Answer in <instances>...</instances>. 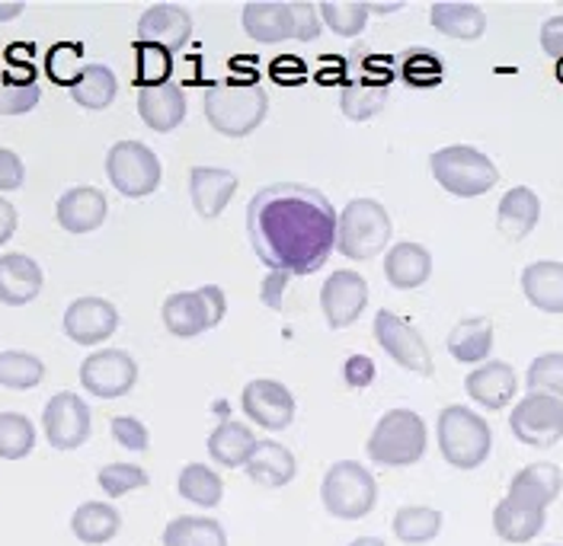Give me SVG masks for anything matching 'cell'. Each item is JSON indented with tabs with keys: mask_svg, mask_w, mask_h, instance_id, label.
<instances>
[{
	"mask_svg": "<svg viewBox=\"0 0 563 546\" xmlns=\"http://www.w3.org/2000/svg\"><path fill=\"white\" fill-rule=\"evenodd\" d=\"M368 10H378V13H394V10H400V3H368Z\"/></svg>",
	"mask_w": 563,
	"mask_h": 546,
	"instance_id": "6f0895ef",
	"label": "cell"
},
{
	"mask_svg": "<svg viewBox=\"0 0 563 546\" xmlns=\"http://www.w3.org/2000/svg\"><path fill=\"white\" fill-rule=\"evenodd\" d=\"M45 377V365L30 352H0V387L33 390Z\"/></svg>",
	"mask_w": 563,
	"mask_h": 546,
	"instance_id": "ab89813d",
	"label": "cell"
},
{
	"mask_svg": "<svg viewBox=\"0 0 563 546\" xmlns=\"http://www.w3.org/2000/svg\"><path fill=\"white\" fill-rule=\"evenodd\" d=\"M330 199L311 186L276 182L260 189L246 205V234L269 272L314 275L336 246Z\"/></svg>",
	"mask_w": 563,
	"mask_h": 546,
	"instance_id": "6da1fadb",
	"label": "cell"
},
{
	"mask_svg": "<svg viewBox=\"0 0 563 546\" xmlns=\"http://www.w3.org/2000/svg\"><path fill=\"white\" fill-rule=\"evenodd\" d=\"M288 272H269L263 278V291H260V298H263V304L273 310H282V298H285V288H288Z\"/></svg>",
	"mask_w": 563,
	"mask_h": 546,
	"instance_id": "db71d44e",
	"label": "cell"
},
{
	"mask_svg": "<svg viewBox=\"0 0 563 546\" xmlns=\"http://www.w3.org/2000/svg\"><path fill=\"white\" fill-rule=\"evenodd\" d=\"M109 202L100 189L93 186H74L68 189L58 205H55V218L68 234H93L97 227H103Z\"/></svg>",
	"mask_w": 563,
	"mask_h": 546,
	"instance_id": "44dd1931",
	"label": "cell"
},
{
	"mask_svg": "<svg viewBox=\"0 0 563 546\" xmlns=\"http://www.w3.org/2000/svg\"><path fill=\"white\" fill-rule=\"evenodd\" d=\"M563 489V473L558 464L551 460H538V464H528L522 467L512 482H509V499L534 509V512H548L551 502H558Z\"/></svg>",
	"mask_w": 563,
	"mask_h": 546,
	"instance_id": "d6986e66",
	"label": "cell"
},
{
	"mask_svg": "<svg viewBox=\"0 0 563 546\" xmlns=\"http://www.w3.org/2000/svg\"><path fill=\"white\" fill-rule=\"evenodd\" d=\"M365 304H368V281L352 269L333 272L320 288V310L330 330L352 326L362 316Z\"/></svg>",
	"mask_w": 563,
	"mask_h": 546,
	"instance_id": "9a60e30c",
	"label": "cell"
},
{
	"mask_svg": "<svg viewBox=\"0 0 563 546\" xmlns=\"http://www.w3.org/2000/svg\"><path fill=\"white\" fill-rule=\"evenodd\" d=\"M35 447V425L23 412H0V457L23 460Z\"/></svg>",
	"mask_w": 563,
	"mask_h": 546,
	"instance_id": "f35d334b",
	"label": "cell"
},
{
	"mask_svg": "<svg viewBox=\"0 0 563 546\" xmlns=\"http://www.w3.org/2000/svg\"><path fill=\"white\" fill-rule=\"evenodd\" d=\"M141 122L154 132H174L186 119V93L176 83L141 87L139 90Z\"/></svg>",
	"mask_w": 563,
	"mask_h": 546,
	"instance_id": "cb8c5ba5",
	"label": "cell"
},
{
	"mask_svg": "<svg viewBox=\"0 0 563 546\" xmlns=\"http://www.w3.org/2000/svg\"><path fill=\"white\" fill-rule=\"evenodd\" d=\"M317 13L333 33L346 35V38L362 33L368 23V3H358V0H323Z\"/></svg>",
	"mask_w": 563,
	"mask_h": 546,
	"instance_id": "60d3db41",
	"label": "cell"
},
{
	"mask_svg": "<svg viewBox=\"0 0 563 546\" xmlns=\"http://www.w3.org/2000/svg\"><path fill=\"white\" fill-rule=\"evenodd\" d=\"M38 97L42 93H38L35 80L0 70V115H26L38 105Z\"/></svg>",
	"mask_w": 563,
	"mask_h": 546,
	"instance_id": "ee69618b",
	"label": "cell"
},
{
	"mask_svg": "<svg viewBox=\"0 0 563 546\" xmlns=\"http://www.w3.org/2000/svg\"><path fill=\"white\" fill-rule=\"evenodd\" d=\"M522 291L531 308L544 310V313H563V263L544 259V263L526 266Z\"/></svg>",
	"mask_w": 563,
	"mask_h": 546,
	"instance_id": "1f68e13d",
	"label": "cell"
},
{
	"mask_svg": "<svg viewBox=\"0 0 563 546\" xmlns=\"http://www.w3.org/2000/svg\"><path fill=\"white\" fill-rule=\"evenodd\" d=\"M23 182H26V167H23V160H20L13 151L0 147V192H13V189H20Z\"/></svg>",
	"mask_w": 563,
	"mask_h": 546,
	"instance_id": "f907efd6",
	"label": "cell"
},
{
	"mask_svg": "<svg viewBox=\"0 0 563 546\" xmlns=\"http://www.w3.org/2000/svg\"><path fill=\"white\" fill-rule=\"evenodd\" d=\"M390 243V214L375 199H352L336 221V249L352 259H375Z\"/></svg>",
	"mask_w": 563,
	"mask_h": 546,
	"instance_id": "52a82bcc",
	"label": "cell"
},
{
	"mask_svg": "<svg viewBox=\"0 0 563 546\" xmlns=\"http://www.w3.org/2000/svg\"><path fill=\"white\" fill-rule=\"evenodd\" d=\"M516 387H519V380H516V371L506 365V361H484V365H477L471 375L464 377V390H467V397L477 403V406H484V410L499 412L506 410L509 403H512V397H516Z\"/></svg>",
	"mask_w": 563,
	"mask_h": 546,
	"instance_id": "ffe728a7",
	"label": "cell"
},
{
	"mask_svg": "<svg viewBox=\"0 0 563 546\" xmlns=\"http://www.w3.org/2000/svg\"><path fill=\"white\" fill-rule=\"evenodd\" d=\"M45 438L55 450H77L90 438V406L77 393H55L42 410Z\"/></svg>",
	"mask_w": 563,
	"mask_h": 546,
	"instance_id": "5bb4252c",
	"label": "cell"
},
{
	"mask_svg": "<svg viewBox=\"0 0 563 546\" xmlns=\"http://www.w3.org/2000/svg\"><path fill=\"white\" fill-rule=\"evenodd\" d=\"M224 291L218 285H206L199 291H179L164 301V326L179 336V339H192L202 336L206 330H214L224 320Z\"/></svg>",
	"mask_w": 563,
	"mask_h": 546,
	"instance_id": "30bf717a",
	"label": "cell"
},
{
	"mask_svg": "<svg viewBox=\"0 0 563 546\" xmlns=\"http://www.w3.org/2000/svg\"><path fill=\"white\" fill-rule=\"evenodd\" d=\"M97 482H100L106 495L119 499V495H129L132 489H144L151 479L139 464H106L103 470L97 473Z\"/></svg>",
	"mask_w": 563,
	"mask_h": 546,
	"instance_id": "7dc6e473",
	"label": "cell"
},
{
	"mask_svg": "<svg viewBox=\"0 0 563 546\" xmlns=\"http://www.w3.org/2000/svg\"><path fill=\"white\" fill-rule=\"evenodd\" d=\"M122 531V514L106 502H84L70 514V534L87 546L109 544Z\"/></svg>",
	"mask_w": 563,
	"mask_h": 546,
	"instance_id": "836d02e7",
	"label": "cell"
},
{
	"mask_svg": "<svg viewBox=\"0 0 563 546\" xmlns=\"http://www.w3.org/2000/svg\"><path fill=\"white\" fill-rule=\"evenodd\" d=\"M375 342L385 348L387 355L410 375L432 377V355L429 345L422 342V336L407 323L400 320L394 310H378L375 316Z\"/></svg>",
	"mask_w": 563,
	"mask_h": 546,
	"instance_id": "7c38bea8",
	"label": "cell"
},
{
	"mask_svg": "<svg viewBox=\"0 0 563 546\" xmlns=\"http://www.w3.org/2000/svg\"><path fill=\"white\" fill-rule=\"evenodd\" d=\"M400 74L410 87L429 90V87H439V80H442V62H439V55H432L426 48H413L404 55Z\"/></svg>",
	"mask_w": 563,
	"mask_h": 546,
	"instance_id": "bcb514c9",
	"label": "cell"
},
{
	"mask_svg": "<svg viewBox=\"0 0 563 546\" xmlns=\"http://www.w3.org/2000/svg\"><path fill=\"white\" fill-rule=\"evenodd\" d=\"M161 160L141 141H119L106 154V176L125 199H144L161 186Z\"/></svg>",
	"mask_w": 563,
	"mask_h": 546,
	"instance_id": "9c48e42d",
	"label": "cell"
},
{
	"mask_svg": "<svg viewBox=\"0 0 563 546\" xmlns=\"http://www.w3.org/2000/svg\"><path fill=\"white\" fill-rule=\"evenodd\" d=\"M429 167L435 182L452 192L457 199H477V196H487L493 186L499 182V170L490 157L471 144H452V147H442L429 157Z\"/></svg>",
	"mask_w": 563,
	"mask_h": 546,
	"instance_id": "5b68a950",
	"label": "cell"
},
{
	"mask_svg": "<svg viewBox=\"0 0 563 546\" xmlns=\"http://www.w3.org/2000/svg\"><path fill=\"white\" fill-rule=\"evenodd\" d=\"M528 393H544V397H554L563 403V355L561 352H548V355H538L531 365H528L526 375Z\"/></svg>",
	"mask_w": 563,
	"mask_h": 546,
	"instance_id": "7bdbcfd3",
	"label": "cell"
},
{
	"mask_svg": "<svg viewBox=\"0 0 563 546\" xmlns=\"http://www.w3.org/2000/svg\"><path fill=\"white\" fill-rule=\"evenodd\" d=\"M320 502L327 514L336 521H362L378 505V482L375 477L355 464V460H336L320 482Z\"/></svg>",
	"mask_w": 563,
	"mask_h": 546,
	"instance_id": "8992f818",
	"label": "cell"
},
{
	"mask_svg": "<svg viewBox=\"0 0 563 546\" xmlns=\"http://www.w3.org/2000/svg\"><path fill=\"white\" fill-rule=\"evenodd\" d=\"M350 65V77L343 80V90H340V109L343 115L352 122H365L372 115H378L387 103V93H390V58H375L368 52H355Z\"/></svg>",
	"mask_w": 563,
	"mask_h": 546,
	"instance_id": "ba28073f",
	"label": "cell"
},
{
	"mask_svg": "<svg viewBox=\"0 0 563 546\" xmlns=\"http://www.w3.org/2000/svg\"><path fill=\"white\" fill-rule=\"evenodd\" d=\"M16 234V208L0 199V246Z\"/></svg>",
	"mask_w": 563,
	"mask_h": 546,
	"instance_id": "11a10c76",
	"label": "cell"
},
{
	"mask_svg": "<svg viewBox=\"0 0 563 546\" xmlns=\"http://www.w3.org/2000/svg\"><path fill=\"white\" fill-rule=\"evenodd\" d=\"M509 432L526 447H554L563 438V403L544 393H526L509 415Z\"/></svg>",
	"mask_w": 563,
	"mask_h": 546,
	"instance_id": "8fae6325",
	"label": "cell"
},
{
	"mask_svg": "<svg viewBox=\"0 0 563 546\" xmlns=\"http://www.w3.org/2000/svg\"><path fill=\"white\" fill-rule=\"evenodd\" d=\"M449 355L457 365H484L490 361L493 352V323L490 316H467L455 323L449 333Z\"/></svg>",
	"mask_w": 563,
	"mask_h": 546,
	"instance_id": "4dcf8cb0",
	"label": "cell"
},
{
	"mask_svg": "<svg viewBox=\"0 0 563 546\" xmlns=\"http://www.w3.org/2000/svg\"><path fill=\"white\" fill-rule=\"evenodd\" d=\"M253 447H256V435L244 422L224 419V422H218L211 428L209 457L218 467H224V470L244 467L246 460H250V454H253Z\"/></svg>",
	"mask_w": 563,
	"mask_h": 546,
	"instance_id": "f546056e",
	"label": "cell"
},
{
	"mask_svg": "<svg viewBox=\"0 0 563 546\" xmlns=\"http://www.w3.org/2000/svg\"><path fill=\"white\" fill-rule=\"evenodd\" d=\"M246 477L256 486H266V489H279L288 486L295 473H298V464H295V454L279 442H256L250 460L244 464Z\"/></svg>",
	"mask_w": 563,
	"mask_h": 546,
	"instance_id": "4316f807",
	"label": "cell"
},
{
	"mask_svg": "<svg viewBox=\"0 0 563 546\" xmlns=\"http://www.w3.org/2000/svg\"><path fill=\"white\" fill-rule=\"evenodd\" d=\"M119 326V310L103 298H77L65 310V333L77 345H100Z\"/></svg>",
	"mask_w": 563,
	"mask_h": 546,
	"instance_id": "e0dca14e",
	"label": "cell"
},
{
	"mask_svg": "<svg viewBox=\"0 0 563 546\" xmlns=\"http://www.w3.org/2000/svg\"><path fill=\"white\" fill-rule=\"evenodd\" d=\"M192 35V16L176 3H151L139 20V38L147 45H161L167 52H179Z\"/></svg>",
	"mask_w": 563,
	"mask_h": 546,
	"instance_id": "ac0fdd59",
	"label": "cell"
},
{
	"mask_svg": "<svg viewBox=\"0 0 563 546\" xmlns=\"http://www.w3.org/2000/svg\"><path fill=\"white\" fill-rule=\"evenodd\" d=\"M561 68H563V65H561Z\"/></svg>",
	"mask_w": 563,
	"mask_h": 546,
	"instance_id": "91938a15",
	"label": "cell"
},
{
	"mask_svg": "<svg viewBox=\"0 0 563 546\" xmlns=\"http://www.w3.org/2000/svg\"><path fill=\"white\" fill-rule=\"evenodd\" d=\"M26 10V3L23 0H13V3H0V23H7V20H16L20 13Z\"/></svg>",
	"mask_w": 563,
	"mask_h": 546,
	"instance_id": "9f6ffc18",
	"label": "cell"
},
{
	"mask_svg": "<svg viewBox=\"0 0 563 546\" xmlns=\"http://www.w3.org/2000/svg\"><path fill=\"white\" fill-rule=\"evenodd\" d=\"M426 444H429V432L420 412L390 410L372 428L365 450L372 464L397 470V467H413L417 460H422Z\"/></svg>",
	"mask_w": 563,
	"mask_h": 546,
	"instance_id": "277c9868",
	"label": "cell"
},
{
	"mask_svg": "<svg viewBox=\"0 0 563 546\" xmlns=\"http://www.w3.org/2000/svg\"><path fill=\"white\" fill-rule=\"evenodd\" d=\"M234 192H238V176L231 170H221V167H192V172H189L192 205H196V211L206 221L218 218L224 208L231 205Z\"/></svg>",
	"mask_w": 563,
	"mask_h": 546,
	"instance_id": "7402d4cb",
	"label": "cell"
},
{
	"mask_svg": "<svg viewBox=\"0 0 563 546\" xmlns=\"http://www.w3.org/2000/svg\"><path fill=\"white\" fill-rule=\"evenodd\" d=\"M551 546H554V544H551Z\"/></svg>",
	"mask_w": 563,
	"mask_h": 546,
	"instance_id": "94428289",
	"label": "cell"
},
{
	"mask_svg": "<svg viewBox=\"0 0 563 546\" xmlns=\"http://www.w3.org/2000/svg\"><path fill=\"white\" fill-rule=\"evenodd\" d=\"M244 30L253 42H263V45L295 38L291 7L279 0H250L244 7Z\"/></svg>",
	"mask_w": 563,
	"mask_h": 546,
	"instance_id": "d4e9b609",
	"label": "cell"
},
{
	"mask_svg": "<svg viewBox=\"0 0 563 546\" xmlns=\"http://www.w3.org/2000/svg\"><path fill=\"white\" fill-rule=\"evenodd\" d=\"M432 275V256L422 243H394L385 256V278L397 291H413L429 281Z\"/></svg>",
	"mask_w": 563,
	"mask_h": 546,
	"instance_id": "484cf974",
	"label": "cell"
},
{
	"mask_svg": "<svg viewBox=\"0 0 563 546\" xmlns=\"http://www.w3.org/2000/svg\"><path fill=\"white\" fill-rule=\"evenodd\" d=\"M288 7H291V16H295V38L298 42H314L317 35H320V16H317L314 3L295 0Z\"/></svg>",
	"mask_w": 563,
	"mask_h": 546,
	"instance_id": "681fc988",
	"label": "cell"
},
{
	"mask_svg": "<svg viewBox=\"0 0 563 546\" xmlns=\"http://www.w3.org/2000/svg\"><path fill=\"white\" fill-rule=\"evenodd\" d=\"M442 512L439 509H426V505H404L400 512L394 514L390 527L394 537L407 546H422L429 541H435L442 534Z\"/></svg>",
	"mask_w": 563,
	"mask_h": 546,
	"instance_id": "e575fe53",
	"label": "cell"
},
{
	"mask_svg": "<svg viewBox=\"0 0 563 546\" xmlns=\"http://www.w3.org/2000/svg\"><path fill=\"white\" fill-rule=\"evenodd\" d=\"M375 380V361L368 358V355H352L350 361H346V383L350 387H368Z\"/></svg>",
	"mask_w": 563,
	"mask_h": 546,
	"instance_id": "816d5d0a",
	"label": "cell"
},
{
	"mask_svg": "<svg viewBox=\"0 0 563 546\" xmlns=\"http://www.w3.org/2000/svg\"><path fill=\"white\" fill-rule=\"evenodd\" d=\"M241 406H244L246 419H253L266 432H282L295 419V397H291V390L285 383H279V380H269V377H260V380L246 383Z\"/></svg>",
	"mask_w": 563,
	"mask_h": 546,
	"instance_id": "2e32d148",
	"label": "cell"
},
{
	"mask_svg": "<svg viewBox=\"0 0 563 546\" xmlns=\"http://www.w3.org/2000/svg\"><path fill=\"white\" fill-rule=\"evenodd\" d=\"M435 438L445 464L455 470H477L493 450V432L484 415L467 406H445L435 422Z\"/></svg>",
	"mask_w": 563,
	"mask_h": 546,
	"instance_id": "3957f363",
	"label": "cell"
},
{
	"mask_svg": "<svg viewBox=\"0 0 563 546\" xmlns=\"http://www.w3.org/2000/svg\"><path fill=\"white\" fill-rule=\"evenodd\" d=\"M170 74H174V52H167L161 45L135 42V77L141 87L170 83Z\"/></svg>",
	"mask_w": 563,
	"mask_h": 546,
	"instance_id": "b9f144b4",
	"label": "cell"
},
{
	"mask_svg": "<svg viewBox=\"0 0 563 546\" xmlns=\"http://www.w3.org/2000/svg\"><path fill=\"white\" fill-rule=\"evenodd\" d=\"M202 109L218 135L246 137L263 125L269 100H266V90L256 83V77H246V80L211 83L202 97Z\"/></svg>",
	"mask_w": 563,
	"mask_h": 546,
	"instance_id": "7a4b0ae2",
	"label": "cell"
},
{
	"mask_svg": "<svg viewBox=\"0 0 563 546\" xmlns=\"http://www.w3.org/2000/svg\"><path fill=\"white\" fill-rule=\"evenodd\" d=\"M538 218H541V202L528 186L509 189L499 199V208H496V227H499L503 237L512 239V243L526 239L538 227Z\"/></svg>",
	"mask_w": 563,
	"mask_h": 546,
	"instance_id": "f1b7e54d",
	"label": "cell"
},
{
	"mask_svg": "<svg viewBox=\"0 0 563 546\" xmlns=\"http://www.w3.org/2000/svg\"><path fill=\"white\" fill-rule=\"evenodd\" d=\"M84 48L80 45H74V42H58V45H52L48 48V55H45V74L55 80V83H62V87H74V80L80 77V70H84Z\"/></svg>",
	"mask_w": 563,
	"mask_h": 546,
	"instance_id": "f6af8a7d",
	"label": "cell"
},
{
	"mask_svg": "<svg viewBox=\"0 0 563 546\" xmlns=\"http://www.w3.org/2000/svg\"><path fill=\"white\" fill-rule=\"evenodd\" d=\"M115 90H119L115 74L106 65H84L80 77L70 87V100L84 105V109H90V112H100L115 100Z\"/></svg>",
	"mask_w": 563,
	"mask_h": 546,
	"instance_id": "d590c367",
	"label": "cell"
},
{
	"mask_svg": "<svg viewBox=\"0 0 563 546\" xmlns=\"http://www.w3.org/2000/svg\"><path fill=\"white\" fill-rule=\"evenodd\" d=\"M109 432H112V442L119 444V447H125V450H139V454H144L147 444H151L147 425H144L141 419H135V415H115L112 425H109Z\"/></svg>",
	"mask_w": 563,
	"mask_h": 546,
	"instance_id": "c3c4849f",
	"label": "cell"
},
{
	"mask_svg": "<svg viewBox=\"0 0 563 546\" xmlns=\"http://www.w3.org/2000/svg\"><path fill=\"white\" fill-rule=\"evenodd\" d=\"M176 489H179V495H183L186 502H192V505H199V509H214V505H221V499H224V482H221V477H218L211 467H206V464H186V467L179 470Z\"/></svg>",
	"mask_w": 563,
	"mask_h": 546,
	"instance_id": "74e56055",
	"label": "cell"
},
{
	"mask_svg": "<svg viewBox=\"0 0 563 546\" xmlns=\"http://www.w3.org/2000/svg\"><path fill=\"white\" fill-rule=\"evenodd\" d=\"M42 291V269L38 263L23 253L0 256V304L23 308L38 298Z\"/></svg>",
	"mask_w": 563,
	"mask_h": 546,
	"instance_id": "603a6c76",
	"label": "cell"
},
{
	"mask_svg": "<svg viewBox=\"0 0 563 546\" xmlns=\"http://www.w3.org/2000/svg\"><path fill=\"white\" fill-rule=\"evenodd\" d=\"M429 23L435 26V33L461 38V42H474L487 33V13L477 3H461V0H439L429 7Z\"/></svg>",
	"mask_w": 563,
	"mask_h": 546,
	"instance_id": "83f0119b",
	"label": "cell"
},
{
	"mask_svg": "<svg viewBox=\"0 0 563 546\" xmlns=\"http://www.w3.org/2000/svg\"><path fill=\"white\" fill-rule=\"evenodd\" d=\"M164 546H228V534L218 521L183 514L164 531Z\"/></svg>",
	"mask_w": 563,
	"mask_h": 546,
	"instance_id": "8d00e7d4",
	"label": "cell"
},
{
	"mask_svg": "<svg viewBox=\"0 0 563 546\" xmlns=\"http://www.w3.org/2000/svg\"><path fill=\"white\" fill-rule=\"evenodd\" d=\"M350 546H387L385 541H378V537H358V541H352Z\"/></svg>",
	"mask_w": 563,
	"mask_h": 546,
	"instance_id": "680465c9",
	"label": "cell"
},
{
	"mask_svg": "<svg viewBox=\"0 0 563 546\" xmlns=\"http://www.w3.org/2000/svg\"><path fill=\"white\" fill-rule=\"evenodd\" d=\"M541 48L563 65V16H551L541 26Z\"/></svg>",
	"mask_w": 563,
	"mask_h": 546,
	"instance_id": "f5cc1de1",
	"label": "cell"
},
{
	"mask_svg": "<svg viewBox=\"0 0 563 546\" xmlns=\"http://www.w3.org/2000/svg\"><path fill=\"white\" fill-rule=\"evenodd\" d=\"M544 521H548L544 512L526 509V505L512 502L509 495L493 509V531H496V537L512 546L531 544L544 531Z\"/></svg>",
	"mask_w": 563,
	"mask_h": 546,
	"instance_id": "d6a6232c",
	"label": "cell"
},
{
	"mask_svg": "<svg viewBox=\"0 0 563 546\" xmlns=\"http://www.w3.org/2000/svg\"><path fill=\"white\" fill-rule=\"evenodd\" d=\"M80 383L97 400H119L139 383V365L122 348H103L80 365Z\"/></svg>",
	"mask_w": 563,
	"mask_h": 546,
	"instance_id": "4fadbf2b",
	"label": "cell"
}]
</instances>
